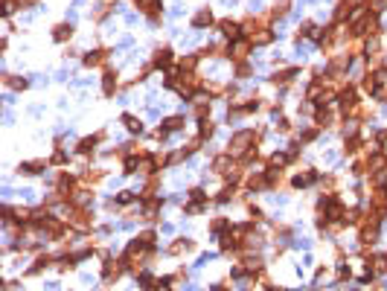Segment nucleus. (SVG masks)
<instances>
[{"label":"nucleus","instance_id":"nucleus-1","mask_svg":"<svg viewBox=\"0 0 387 291\" xmlns=\"http://www.w3.org/2000/svg\"><path fill=\"white\" fill-rule=\"evenodd\" d=\"M251 143H253V131H239V134L230 140V152H245Z\"/></svg>","mask_w":387,"mask_h":291},{"label":"nucleus","instance_id":"nucleus-2","mask_svg":"<svg viewBox=\"0 0 387 291\" xmlns=\"http://www.w3.org/2000/svg\"><path fill=\"white\" fill-rule=\"evenodd\" d=\"M207 23H213V15H210V12L204 9V12H198V15H195L192 26H195V29H201V26H207Z\"/></svg>","mask_w":387,"mask_h":291},{"label":"nucleus","instance_id":"nucleus-3","mask_svg":"<svg viewBox=\"0 0 387 291\" xmlns=\"http://www.w3.org/2000/svg\"><path fill=\"white\" fill-rule=\"evenodd\" d=\"M154 64H157V67H169V64H172V50H157Z\"/></svg>","mask_w":387,"mask_h":291},{"label":"nucleus","instance_id":"nucleus-4","mask_svg":"<svg viewBox=\"0 0 387 291\" xmlns=\"http://www.w3.org/2000/svg\"><path fill=\"white\" fill-rule=\"evenodd\" d=\"M70 32H73V26H67V23H61V26H55V32H52V38H55V41H64V38H67Z\"/></svg>","mask_w":387,"mask_h":291},{"label":"nucleus","instance_id":"nucleus-5","mask_svg":"<svg viewBox=\"0 0 387 291\" xmlns=\"http://www.w3.org/2000/svg\"><path fill=\"white\" fill-rule=\"evenodd\" d=\"M122 122H125V125H128V131H134V134H137V131H143V122H140V120H134V117H122Z\"/></svg>","mask_w":387,"mask_h":291},{"label":"nucleus","instance_id":"nucleus-6","mask_svg":"<svg viewBox=\"0 0 387 291\" xmlns=\"http://www.w3.org/2000/svg\"><path fill=\"white\" fill-rule=\"evenodd\" d=\"M312 181H315V172H309V175H297V178H294V187L300 189V187H309Z\"/></svg>","mask_w":387,"mask_h":291},{"label":"nucleus","instance_id":"nucleus-7","mask_svg":"<svg viewBox=\"0 0 387 291\" xmlns=\"http://www.w3.org/2000/svg\"><path fill=\"white\" fill-rule=\"evenodd\" d=\"M221 32H224V35H236V32H239V26H236L233 20H221Z\"/></svg>","mask_w":387,"mask_h":291},{"label":"nucleus","instance_id":"nucleus-8","mask_svg":"<svg viewBox=\"0 0 387 291\" xmlns=\"http://www.w3.org/2000/svg\"><path fill=\"white\" fill-rule=\"evenodd\" d=\"M96 143H99V137H84L79 149H82V152H93V146H96Z\"/></svg>","mask_w":387,"mask_h":291},{"label":"nucleus","instance_id":"nucleus-9","mask_svg":"<svg viewBox=\"0 0 387 291\" xmlns=\"http://www.w3.org/2000/svg\"><path fill=\"white\" fill-rule=\"evenodd\" d=\"M137 3H140L146 12H157V9H160V0H137Z\"/></svg>","mask_w":387,"mask_h":291},{"label":"nucleus","instance_id":"nucleus-10","mask_svg":"<svg viewBox=\"0 0 387 291\" xmlns=\"http://www.w3.org/2000/svg\"><path fill=\"white\" fill-rule=\"evenodd\" d=\"M99 61H102V52H99V50L90 52V55H84V64H87V67H93V64H99Z\"/></svg>","mask_w":387,"mask_h":291},{"label":"nucleus","instance_id":"nucleus-11","mask_svg":"<svg viewBox=\"0 0 387 291\" xmlns=\"http://www.w3.org/2000/svg\"><path fill=\"white\" fill-rule=\"evenodd\" d=\"M114 82H117V73H105V93H114Z\"/></svg>","mask_w":387,"mask_h":291},{"label":"nucleus","instance_id":"nucleus-12","mask_svg":"<svg viewBox=\"0 0 387 291\" xmlns=\"http://www.w3.org/2000/svg\"><path fill=\"white\" fill-rule=\"evenodd\" d=\"M20 172H29V175H35V172H41V163H20Z\"/></svg>","mask_w":387,"mask_h":291},{"label":"nucleus","instance_id":"nucleus-13","mask_svg":"<svg viewBox=\"0 0 387 291\" xmlns=\"http://www.w3.org/2000/svg\"><path fill=\"white\" fill-rule=\"evenodd\" d=\"M300 32H303V35H315V23H303Z\"/></svg>","mask_w":387,"mask_h":291}]
</instances>
